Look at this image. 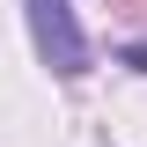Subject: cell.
I'll list each match as a JSON object with an SVG mask.
<instances>
[{"instance_id":"cell-1","label":"cell","mask_w":147,"mask_h":147,"mask_svg":"<svg viewBox=\"0 0 147 147\" xmlns=\"http://www.w3.org/2000/svg\"><path fill=\"white\" fill-rule=\"evenodd\" d=\"M22 7H30L37 59H44L59 81H81V74L96 66V52H88V30H81V15H74V0H22Z\"/></svg>"},{"instance_id":"cell-2","label":"cell","mask_w":147,"mask_h":147,"mask_svg":"<svg viewBox=\"0 0 147 147\" xmlns=\"http://www.w3.org/2000/svg\"><path fill=\"white\" fill-rule=\"evenodd\" d=\"M125 59H132V66H140V74H147V44H132V52H125Z\"/></svg>"}]
</instances>
